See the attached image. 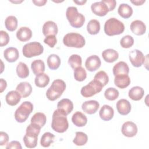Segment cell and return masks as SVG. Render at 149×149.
I'll return each instance as SVG.
<instances>
[{
  "label": "cell",
  "mask_w": 149,
  "mask_h": 149,
  "mask_svg": "<svg viewBox=\"0 0 149 149\" xmlns=\"http://www.w3.org/2000/svg\"><path fill=\"white\" fill-rule=\"evenodd\" d=\"M44 51L43 46L38 42L34 41L26 44L22 48V52L26 58H32L38 56Z\"/></svg>",
  "instance_id": "cell-8"
},
{
  "label": "cell",
  "mask_w": 149,
  "mask_h": 149,
  "mask_svg": "<svg viewBox=\"0 0 149 149\" xmlns=\"http://www.w3.org/2000/svg\"><path fill=\"white\" fill-rule=\"evenodd\" d=\"M94 80H95L100 83L103 87L106 86L109 81V77L107 73L103 70L98 72L94 77Z\"/></svg>",
  "instance_id": "cell-40"
},
{
  "label": "cell",
  "mask_w": 149,
  "mask_h": 149,
  "mask_svg": "<svg viewBox=\"0 0 149 149\" xmlns=\"http://www.w3.org/2000/svg\"><path fill=\"white\" fill-rule=\"evenodd\" d=\"M118 14L124 19L130 17L133 14V9L127 3H121L118 9Z\"/></svg>",
  "instance_id": "cell-29"
},
{
  "label": "cell",
  "mask_w": 149,
  "mask_h": 149,
  "mask_svg": "<svg viewBox=\"0 0 149 149\" xmlns=\"http://www.w3.org/2000/svg\"><path fill=\"white\" fill-rule=\"evenodd\" d=\"M73 123L77 127H83L87 123V118L86 116L80 111L76 112L72 117Z\"/></svg>",
  "instance_id": "cell-26"
},
{
  "label": "cell",
  "mask_w": 149,
  "mask_h": 149,
  "mask_svg": "<svg viewBox=\"0 0 149 149\" xmlns=\"http://www.w3.org/2000/svg\"><path fill=\"white\" fill-rule=\"evenodd\" d=\"M31 68L33 73L37 76L45 71V63L41 59L33 61L31 63Z\"/></svg>",
  "instance_id": "cell-32"
},
{
  "label": "cell",
  "mask_w": 149,
  "mask_h": 149,
  "mask_svg": "<svg viewBox=\"0 0 149 149\" xmlns=\"http://www.w3.org/2000/svg\"><path fill=\"white\" fill-rule=\"evenodd\" d=\"M102 57L104 60L108 63H112L116 61L119 57L118 52L113 49H107L102 52Z\"/></svg>",
  "instance_id": "cell-27"
},
{
  "label": "cell",
  "mask_w": 149,
  "mask_h": 149,
  "mask_svg": "<svg viewBox=\"0 0 149 149\" xmlns=\"http://www.w3.org/2000/svg\"><path fill=\"white\" fill-rule=\"evenodd\" d=\"M125 30L124 24L115 17L108 19L104 24V32L109 36L119 35Z\"/></svg>",
  "instance_id": "cell-5"
},
{
  "label": "cell",
  "mask_w": 149,
  "mask_h": 149,
  "mask_svg": "<svg viewBox=\"0 0 149 149\" xmlns=\"http://www.w3.org/2000/svg\"><path fill=\"white\" fill-rule=\"evenodd\" d=\"M49 82V76L44 73H41L37 75L34 79V83L36 86L40 88H44L46 87Z\"/></svg>",
  "instance_id": "cell-33"
},
{
  "label": "cell",
  "mask_w": 149,
  "mask_h": 149,
  "mask_svg": "<svg viewBox=\"0 0 149 149\" xmlns=\"http://www.w3.org/2000/svg\"><path fill=\"white\" fill-rule=\"evenodd\" d=\"M66 116L64 112L59 109L54 111L51 122V127L54 131L62 133L68 130L69 123Z\"/></svg>",
  "instance_id": "cell-1"
},
{
  "label": "cell",
  "mask_w": 149,
  "mask_h": 149,
  "mask_svg": "<svg viewBox=\"0 0 149 149\" xmlns=\"http://www.w3.org/2000/svg\"><path fill=\"white\" fill-rule=\"evenodd\" d=\"M101 65V59L96 55H93L87 58L85 62V66L90 72H94L100 68Z\"/></svg>",
  "instance_id": "cell-13"
},
{
  "label": "cell",
  "mask_w": 149,
  "mask_h": 149,
  "mask_svg": "<svg viewBox=\"0 0 149 149\" xmlns=\"http://www.w3.org/2000/svg\"><path fill=\"white\" fill-rule=\"evenodd\" d=\"M55 139V135L50 132L44 133L40 140V144L43 147H48L50 145L54 143V140Z\"/></svg>",
  "instance_id": "cell-36"
},
{
  "label": "cell",
  "mask_w": 149,
  "mask_h": 149,
  "mask_svg": "<svg viewBox=\"0 0 149 149\" xmlns=\"http://www.w3.org/2000/svg\"><path fill=\"white\" fill-rule=\"evenodd\" d=\"M102 1L108 6L109 12L113 10L115 8L116 5V1L115 0H102Z\"/></svg>",
  "instance_id": "cell-48"
},
{
  "label": "cell",
  "mask_w": 149,
  "mask_h": 149,
  "mask_svg": "<svg viewBox=\"0 0 149 149\" xmlns=\"http://www.w3.org/2000/svg\"><path fill=\"white\" fill-rule=\"evenodd\" d=\"M21 98L22 96L16 90H12L7 93L5 96V100L8 105L15 106L20 102Z\"/></svg>",
  "instance_id": "cell-25"
},
{
  "label": "cell",
  "mask_w": 149,
  "mask_h": 149,
  "mask_svg": "<svg viewBox=\"0 0 149 149\" xmlns=\"http://www.w3.org/2000/svg\"><path fill=\"white\" fill-rule=\"evenodd\" d=\"M103 88L102 85L95 80H91L88 84L83 86L80 91L81 95L85 98L91 97L100 93Z\"/></svg>",
  "instance_id": "cell-9"
},
{
  "label": "cell",
  "mask_w": 149,
  "mask_h": 149,
  "mask_svg": "<svg viewBox=\"0 0 149 149\" xmlns=\"http://www.w3.org/2000/svg\"><path fill=\"white\" fill-rule=\"evenodd\" d=\"M116 107L118 113L121 115H126L131 111V104L126 99L122 98L116 102Z\"/></svg>",
  "instance_id": "cell-17"
},
{
  "label": "cell",
  "mask_w": 149,
  "mask_h": 149,
  "mask_svg": "<svg viewBox=\"0 0 149 149\" xmlns=\"http://www.w3.org/2000/svg\"><path fill=\"white\" fill-rule=\"evenodd\" d=\"M119 93L118 90L113 87L107 88L104 92L105 97L109 101H114L119 97Z\"/></svg>",
  "instance_id": "cell-42"
},
{
  "label": "cell",
  "mask_w": 149,
  "mask_h": 149,
  "mask_svg": "<svg viewBox=\"0 0 149 149\" xmlns=\"http://www.w3.org/2000/svg\"><path fill=\"white\" fill-rule=\"evenodd\" d=\"M33 105L29 101L23 102L15 112V119L19 123L24 122L33 112Z\"/></svg>",
  "instance_id": "cell-7"
},
{
  "label": "cell",
  "mask_w": 149,
  "mask_h": 149,
  "mask_svg": "<svg viewBox=\"0 0 149 149\" xmlns=\"http://www.w3.org/2000/svg\"><path fill=\"white\" fill-rule=\"evenodd\" d=\"M115 85L119 88H125L130 84V79L128 74H121L115 76Z\"/></svg>",
  "instance_id": "cell-24"
},
{
  "label": "cell",
  "mask_w": 149,
  "mask_h": 149,
  "mask_svg": "<svg viewBox=\"0 0 149 149\" xmlns=\"http://www.w3.org/2000/svg\"><path fill=\"white\" fill-rule=\"evenodd\" d=\"M144 94V89L139 86H134L129 91L128 95L130 98L133 101L140 100Z\"/></svg>",
  "instance_id": "cell-28"
},
{
  "label": "cell",
  "mask_w": 149,
  "mask_h": 149,
  "mask_svg": "<svg viewBox=\"0 0 149 149\" xmlns=\"http://www.w3.org/2000/svg\"><path fill=\"white\" fill-rule=\"evenodd\" d=\"M87 77L86 70L81 66L74 69V78L76 81H83Z\"/></svg>",
  "instance_id": "cell-41"
},
{
  "label": "cell",
  "mask_w": 149,
  "mask_h": 149,
  "mask_svg": "<svg viewBox=\"0 0 149 149\" xmlns=\"http://www.w3.org/2000/svg\"><path fill=\"white\" fill-rule=\"evenodd\" d=\"M91 9L94 14L98 16H104L109 12L108 6L102 1L92 3Z\"/></svg>",
  "instance_id": "cell-11"
},
{
  "label": "cell",
  "mask_w": 149,
  "mask_h": 149,
  "mask_svg": "<svg viewBox=\"0 0 149 149\" xmlns=\"http://www.w3.org/2000/svg\"><path fill=\"white\" fill-rule=\"evenodd\" d=\"M9 140V136L8 134L3 132H0V146H2L8 143Z\"/></svg>",
  "instance_id": "cell-46"
},
{
  "label": "cell",
  "mask_w": 149,
  "mask_h": 149,
  "mask_svg": "<svg viewBox=\"0 0 149 149\" xmlns=\"http://www.w3.org/2000/svg\"><path fill=\"white\" fill-rule=\"evenodd\" d=\"M0 34H1L0 46L3 47V46L6 45L9 41V36L8 33L3 30H1Z\"/></svg>",
  "instance_id": "cell-44"
},
{
  "label": "cell",
  "mask_w": 149,
  "mask_h": 149,
  "mask_svg": "<svg viewBox=\"0 0 149 149\" xmlns=\"http://www.w3.org/2000/svg\"><path fill=\"white\" fill-rule=\"evenodd\" d=\"M41 129L32 123L28 125L26 130V134L23 137V142L27 148H33L37 146L38 136Z\"/></svg>",
  "instance_id": "cell-2"
},
{
  "label": "cell",
  "mask_w": 149,
  "mask_h": 149,
  "mask_svg": "<svg viewBox=\"0 0 149 149\" xmlns=\"http://www.w3.org/2000/svg\"><path fill=\"white\" fill-rule=\"evenodd\" d=\"M131 3H133L134 5H136V6H139V5H143L145 2L146 1L145 0H138V1H130Z\"/></svg>",
  "instance_id": "cell-51"
},
{
  "label": "cell",
  "mask_w": 149,
  "mask_h": 149,
  "mask_svg": "<svg viewBox=\"0 0 149 149\" xmlns=\"http://www.w3.org/2000/svg\"><path fill=\"white\" fill-rule=\"evenodd\" d=\"M129 60L134 67L139 68L144 63L145 57L141 51L139 49H134L129 53Z\"/></svg>",
  "instance_id": "cell-10"
},
{
  "label": "cell",
  "mask_w": 149,
  "mask_h": 149,
  "mask_svg": "<svg viewBox=\"0 0 149 149\" xmlns=\"http://www.w3.org/2000/svg\"><path fill=\"white\" fill-rule=\"evenodd\" d=\"M32 2L36 6H44L47 2V0H33Z\"/></svg>",
  "instance_id": "cell-50"
},
{
  "label": "cell",
  "mask_w": 149,
  "mask_h": 149,
  "mask_svg": "<svg viewBox=\"0 0 149 149\" xmlns=\"http://www.w3.org/2000/svg\"><path fill=\"white\" fill-rule=\"evenodd\" d=\"M57 109H60L68 115L73 111V104L69 99L63 98L58 102Z\"/></svg>",
  "instance_id": "cell-18"
},
{
  "label": "cell",
  "mask_w": 149,
  "mask_h": 149,
  "mask_svg": "<svg viewBox=\"0 0 149 149\" xmlns=\"http://www.w3.org/2000/svg\"><path fill=\"white\" fill-rule=\"evenodd\" d=\"M65 82L61 79H56L46 92L47 98L50 101H55L59 98L66 89Z\"/></svg>",
  "instance_id": "cell-3"
},
{
  "label": "cell",
  "mask_w": 149,
  "mask_h": 149,
  "mask_svg": "<svg viewBox=\"0 0 149 149\" xmlns=\"http://www.w3.org/2000/svg\"><path fill=\"white\" fill-rule=\"evenodd\" d=\"M16 90L20 94L22 97H29L32 92V87L29 82L23 81L20 83L16 87Z\"/></svg>",
  "instance_id": "cell-19"
},
{
  "label": "cell",
  "mask_w": 149,
  "mask_h": 149,
  "mask_svg": "<svg viewBox=\"0 0 149 149\" xmlns=\"http://www.w3.org/2000/svg\"><path fill=\"white\" fill-rule=\"evenodd\" d=\"M6 29L9 31H15L17 27V19L14 16H8L5 21Z\"/></svg>",
  "instance_id": "cell-38"
},
{
  "label": "cell",
  "mask_w": 149,
  "mask_h": 149,
  "mask_svg": "<svg viewBox=\"0 0 149 149\" xmlns=\"http://www.w3.org/2000/svg\"><path fill=\"white\" fill-rule=\"evenodd\" d=\"M100 107L99 102L96 100H89L83 102L81 105L82 110L86 113L91 115L95 113Z\"/></svg>",
  "instance_id": "cell-14"
},
{
  "label": "cell",
  "mask_w": 149,
  "mask_h": 149,
  "mask_svg": "<svg viewBox=\"0 0 149 149\" xmlns=\"http://www.w3.org/2000/svg\"><path fill=\"white\" fill-rule=\"evenodd\" d=\"M66 16L71 26L74 28L81 27L85 22L84 16L78 12L74 6H69L66 11Z\"/></svg>",
  "instance_id": "cell-4"
},
{
  "label": "cell",
  "mask_w": 149,
  "mask_h": 149,
  "mask_svg": "<svg viewBox=\"0 0 149 149\" xmlns=\"http://www.w3.org/2000/svg\"><path fill=\"white\" fill-rule=\"evenodd\" d=\"M6 149H9V148H19L22 149V147L21 146V144L19 141H12L10 143H9L6 146Z\"/></svg>",
  "instance_id": "cell-47"
},
{
  "label": "cell",
  "mask_w": 149,
  "mask_h": 149,
  "mask_svg": "<svg viewBox=\"0 0 149 149\" xmlns=\"http://www.w3.org/2000/svg\"><path fill=\"white\" fill-rule=\"evenodd\" d=\"M114 115L113 109L108 105H104L100 110L99 115L104 121H109L112 119Z\"/></svg>",
  "instance_id": "cell-20"
},
{
  "label": "cell",
  "mask_w": 149,
  "mask_h": 149,
  "mask_svg": "<svg viewBox=\"0 0 149 149\" xmlns=\"http://www.w3.org/2000/svg\"><path fill=\"white\" fill-rule=\"evenodd\" d=\"M68 63L73 69L80 67L82 64V59L80 55L73 54L70 56L68 59Z\"/></svg>",
  "instance_id": "cell-39"
},
{
  "label": "cell",
  "mask_w": 149,
  "mask_h": 149,
  "mask_svg": "<svg viewBox=\"0 0 149 149\" xmlns=\"http://www.w3.org/2000/svg\"><path fill=\"white\" fill-rule=\"evenodd\" d=\"M112 71L115 76L121 74H128L129 72V68L126 62L120 61L114 65Z\"/></svg>",
  "instance_id": "cell-23"
},
{
  "label": "cell",
  "mask_w": 149,
  "mask_h": 149,
  "mask_svg": "<svg viewBox=\"0 0 149 149\" xmlns=\"http://www.w3.org/2000/svg\"><path fill=\"white\" fill-rule=\"evenodd\" d=\"M63 43L68 47L82 48L86 44L84 37L77 33H69L66 34L63 38Z\"/></svg>",
  "instance_id": "cell-6"
},
{
  "label": "cell",
  "mask_w": 149,
  "mask_h": 149,
  "mask_svg": "<svg viewBox=\"0 0 149 149\" xmlns=\"http://www.w3.org/2000/svg\"><path fill=\"white\" fill-rule=\"evenodd\" d=\"M32 37V31L27 27H21L16 32L17 38L22 41H27Z\"/></svg>",
  "instance_id": "cell-22"
},
{
  "label": "cell",
  "mask_w": 149,
  "mask_h": 149,
  "mask_svg": "<svg viewBox=\"0 0 149 149\" xmlns=\"http://www.w3.org/2000/svg\"><path fill=\"white\" fill-rule=\"evenodd\" d=\"M3 56L8 62L12 63L17 60L19 57V53L17 48L9 47L4 51Z\"/></svg>",
  "instance_id": "cell-21"
},
{
  "label": "cell",
  "mask_w": 149,
  "mask_h": 149,
  "mask_svg": "<svg viewBox=\"0 0 149 149\" xmlns=\"http://www.w3.org/2000/svg\"><path fill=\"white\" fill-rule=\"evenodd\" d=\"M87 30L90 34H97L100 30V23L96 19L90 20L87 25Z\"/></svg>",
  "instance_id": "cell-34"
},
{
  "label": "cell",
  "mask_w": 149,
  "mask_h": 149,
  "mask_svg": "<svg viewBox=\"0 0 149 149\" xmlns=\"http://www.w3.org/2000/svg\"><path fill=\"white\" fill-rule=\"evenodd\" d=\"M133 44L134 39L130 35H126L123 36L120 41V44L121 47L123 48H129L132 47Z\"/></svg>",
  "instance_id": "cell-43"
},
{
  "label": "cell",
  "mask_w": 149,
  "mask_h": 149,
  "mask_svg": "<svg viewBox=\"0 0 149 149\" xmlns=\"http://www.w3.org/2000/svg\"><path fill=\"white\" fill-rule=\"evenodd\" d=\"M47 65L51 70H56L61 65V59L56 54H51L47 58Z\"/></svg>",
  "instance_id": "cell-31"
},
{
  "label": "cell",
  "mask_w": 149,
  "mask_h": 149,
  "mask_svg": "<svg viewBox=\"0 0 149 149\" xmlns=\"http://www.w3.org/2000/svg\"><path fill=\"white\" fill-rule=\"evenodd\" d=\"M6 81L3 79H0V93H2L6 88Z\"/></svg>",
  "instance_id": "cell-49"
},
{
  "label": "cell",
  "mask_w": 149,
  "mask_h": 149,
  "mask_svg": "<svg viewBox=\"0 0 149 149\" xmlns=\"http://www.w3.org/2000/svg\"><path fill=\"white\" fill-rule=\"evenodd\" d=\"M16 73L17 76L21 79H25L29 75V69L27 65L20 62L16 67Z\"/></svg>",
  "instance_id": "cell-35"
},
{
  "label": "cell",
  "mask_w": 149,
  "mask_h": 149,
  "mask_svg": "<svg viewBox=\"0 0 149 149\" xmlns=\"http://www.w3.org/2000/svg\"><path fill=\"white\" fill-rule=\"evenodd\" d=\"M58 31L56 24L52 21L46 22L42 26V33L45 36H55Z\"/></svg>",
  "instance_id": "cell-16"
},
{
  "label": "cell",
  "mask_w": 149,
  "mask_h": 149,
  "mask_svg": "<svg viewBox=\"0 0 149 149\" xmlns=\"http://www.w3.org/2000/svg\"><path fill=\"white\" fill-rule=\"evenodd\" d=\"M44 42L51 48H53L56 44L57 40L55 36H49L44 38Z\"/></svg>",
  "instance_id": "cell-45"
},
{
  "label": "cell",
  "mask_w": 149,
  "mask_h": 149,
  "mask_svg": "<svg viewBox=\"0 0 149 149\" xmlns=\"http://www.w3.org/2000/svg\"><path fill=\"white\" fill-rule=\"evenodd\" d=\"M73 2H74V3H77V5H84L87 1H83V0H81V1H73Z\"/></svg>",
  "instance_id": "cell-52"
},
{
  "label": "cell",
  "mask_w": 149,
  "mask_h": 149,
  "mask_svg": "<svg viewBox=\"0 0 149 149\" xmlns=\"http://www.w3.org/2000/svg\"><path fill=\"white\" fill-rule=\"evenodd\" d=\"M88 140L87 135L82 132H76V136L73 140V143L77 146L85 145Z\"/></svg>",
  "instance_id": "cell-37"
},
{
  "label": "cell",
  "mask_w": 149,
  "mask_h": 149,
  "mask_svg": "<svg viewBox=\"0 0 149 149\" xmlns=\"http://www.w3.org/2000/svg\"><path fill=\"white\" fill-rule=\"evenodd\" d=\"M30 121L31 123L42 128L46 123L47 118L44 113L37 112L32 116Z\"/></svg>",
  "instance_id": "cell-30"
},
{
  "label": "cell",
  "mask_w": 149,
  "mask_h": 149,
  "mask_svg": "<svg viewBox=\"0 0 149 149\" xmlns=\"http://www.w3.org/2000/svg\"><path fill=\"white\" fill-rule=\"evenodd\" d=\"M137 127L136 125L132 122L127 121L125 122L121 128L122 134L127 137H132L136 135L137 133Z\"/></svg>",
  "instance_id": "cell-12"
},
{
  "label": "cell",
  "mask_w": 149,
  "mask_h": 149,
  "mask_svg": "<svg viewBox=\"0 0 149 149\" xmlns=\"http://www.w3.org/2000/svg\"><path fill=\"white\" fill-rule=\"evenodd\" d=\"M130 28L132 33L137 36L143 35L146 31V24L142 21L139 20L133 21L130 23Z\"/></svg>",
  "instance_id": "cell-15"
},
{
  "label": "cell",
  "mask_w": 149,
  "mask_h": 149,
  "mask_svg": "<svg viewBox=\"0 0 149 149\" xmlns=\"http://www.w3.org/2000/svg\"><path fill=\"white\" fill-rule=\"evenodd\" d=\"M12 2H13V3H20V2H22V1H20V2H14V1H11Z\"/></svg>",
  "instance_id": "cell-53"
}]
</instances>
